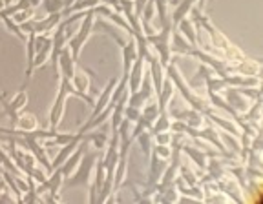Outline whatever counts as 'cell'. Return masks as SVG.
<instances>
[{
    "label": "cell",
    "mask_w": 263,
    "mask_h": 204,
    "mask_svg": "<svg viewBox=\"0 0 263 204\" xmlns=\"http://www.w3.org/2000/svg\"><path fill=\"white\" fill-rule=\"evenodd\" d=\"M179 28H181V31H183V35H185V37L189 38L192 44H196V29H194V26L190 24L186 18L179 21Z\"/></svg>",
    "instance_id": "18"
},
{
    "label": "cell",
    "mask_w": 263,
    "mask_h": 204,
    "mask_svg": "<svg viewBox=\"0 0 263 204\" xmlns=\"http://www.w3.org/2000/svg\"><path fill=\"white\" fill-rule=\"evenodd\" d=\"M16 135H21V133H26V131H33V130H37V118H35V115L31 113H18V117H16Z\"/></svg>",
    "instance_id": "9"
},
{
    "label": "cell",
    "mask_w": 263,
    "mask_h": 204,
    "mask_svg": "<svg viewBox=\"0 0 263 204\" xmlns=\"http://www.w3.org/2000/svg\"><path fill=\"white\" fill-rule=\"evenodd\" d=\"M104 179H106V168H104V162L101 160V162H97V175H95V188H97V192L101 190V186H103Z\"/></svg>",
    "instance_id": "23"
},
{
    "label": "cell",
    "mask_w": 263,
    "mask_h": 204,
    "mask_svg": "<svg viewBox=\"0 0 263 204\" xmlns=\"http://www.w3.org/2000/svg\"><path fill=\"white\" fill-rule=\"evenodd\" d=\"M227 97H229V100L234 104V110H239V111H247V108H249V104H247V100L243 98V93L238 90H232V91H227Z\"/></svg>",
    "instance_id": "14"
},
{
    "label": "cell",
    "mask_w": 263,
    "mask_h": 204,
    "mask_svg": "<svg viewBox=\"0 0 263 204\" xmlns=\"http://www.w3.org/2000/svg\"><path fill=\"white\" fill-rule=\"evenodd\" d=\"M177 168H179V162H176L174 166L168 168V172L164 173V179H163V186H166V184H170L174 180V177H176L177 173Z\"/></svg>",
    "instance_id": "31"
},
{
    "label": "cell",
    "mask_w": 263,
    "mask_h": 204,
    "mask_svg": "<svg viewBox=\"0 0 263 204\" xmlns=\"http://www.w3.org/2000/svg\"><path fill=\"white\" fill-rule=\"evenodd\" d=\"M154 6H156L157 13H159V18H161V24H166V22H170L166 16H168V13H166V8H168V2L166 0H154Z\"/></svg>",
    "instance_id": "22"
},
{
    "label": "cell",
    "mask_w": 263,
    "mask_h": 204,
    "mask_svg": "<svg viewBox=\"0 0 263 204\" xmlns=\"http://www.w3.org/2000/svg\"><path fill=\"white\" fill-rule=\"evenodd\" d=\"M2 21L6 22V26H8V28H9V31H11V33H15L16 37H18V38H22V40H26V33L22 31V29L18 28V26H15V22H13L11 18H9V16H6V18H2Z\"/></svg>",
    "instance_id": "28"
},
{
    "label": "cell",
    "mask_w": 263,
    "mask_h": 204,
    "mask_svg": "<svg viewBox=\"0 0 263 204\" xmlns=\"http://www.w3.org/2000/svg\"><path fill=\"white\" fill-rule=\"evenodd\" d=\"M124 117H126L128 120H137V118L141 117L139 108H134V106L126 108V110H124Z\"/></svg>",
    "instance_id": "32"
},
{
    "label": "cell",
    "mask_w": 263,
    "mask_h": 204,
    "mask_svg": "<svg viewBox=\"0 0 263 204\" xmlns=\"http://www.w3.org/2000/svg\"><path fill=\"white\" fill-rule=\"evenodd\" d=\"M185 151H186V153H189L190 157H192L194 162H197V166H201V168H205V166H206V162H205V155H203V153H199V151L192 150V148H189V146L185 148Z\"/></svg>",
    "instance_id": "27"
},
{
    "label": "cell",
    "mask_w": 263,
    "mask_h": 204,
    "mask_svg": "<svg viewBox=\"0 0 263 204\" xmlns=\"http://www.w3.org/2000/svg\"><path fill=\"white\" fill-rule=\"evenodd\" d=\"M41 2L42 0H29V6H31V8H37V6H41Z\"/></svg>",
    "instance_id": "37"
},
{
    "label": "cell",
    "mask_w": 263,
    "mask_h": 204,
    "mask_svg": "<svg viewBox=\"0 0 263 204\" xmlns=\"http://www.w3.org/2000/svg\"><path fill=\"white\" fill-rule=\"evenodd\" d=\"M194 2H197V0H179V4L174 6V15H172V24L177 26L179 24V21H183L186 15H189V11L192 9Z\"/></svg>",
    "instance_id": "11"
},
{
    "label": "cell",
    "mask_w": 263,
    "mask_h": 204,
    "mask_svg": "<svg viewBox=\"0 0 263 204\" xmlns=\"http://www.w3.org/2000/svg\"><path fill=\"white\" fill-rule=\"evenodd\" d=\"M95 159H97V155L95 153H90V155H82L81 162H79L77 170H75V175L73 179L68 180V184L70 186H77V184H86V180L90 179L91 175V170H93V164H95Z\"/></svg>",
    "instance_id": "1"
},
{
    "label": "cell",
    "mask_w": 263,
    "mask_h": 204,
    "mask_svg": "<svg viewBox=\"0 0 263 204\" xmlns=\"http://www.w3.org/2000/svg\"><path fill=\"white\" fill-rule=\"evenodd\" d=\"M53 172V175L49 177V179H46V184H48V192L49 193H57V190L61 188L62 180H64V175H62L61 170H51Z\"/></svg>",
    "instance_id": "15"
},
{
    "label": "cell",
    "mask_w": 263,
    "mask_h": 204,
    "mask_svg": "<svg viewBox=\"0 0 263 204\" xmlns=\"http://www.w3.org/2000/svg\"><path fill=\"white\" fill-rule=\"evenodd\" d=\"M4 6H6V2H4V0H0V9L4 8Z\"/></svg>",
    "instance_id": "39"
},
{
    "label": "cell",
    "mask_w": 263,
    "mask_h": 204,
    "mask_svg": "<svg viewBox=\"0 0 263 204\" xmlns=\"http://www.w3.org/2000/svg\"><path fill=\"white\" fill-rule=\"evenodd\" d=\"M156 137H157V142H159V144H168L170 139H172V137H170L168 133H164V131H159V133H156Z\"/></svg>",
    "instance_id": "35"
},
{
    "label": "cell",
    "mask_w": 263,
    "mask_h": 204,
    "mask_svg": "<svg viewBox=\"0 0 263 204\" xmlns=\"http://www.w3.org/2000/svg\"><path fill=\"white\" fill-rule=\"evenodd\" d=\"M170 128V120H168V117L166 115H163L161 117V120H157V124H156V128L152 130V133L156 135V133H159V131H164V130H168Z\"/></svg>",
    "instance_id": "30"
},
{
    "label": "cell",
    "mask_w": 263,
    "mask_h": 204,
    "mask_svg": "<svg viewBox=\"0 0 263 204\" xmlns=\"http://www.w3.org/2000/svg\"><path fill=\"white\" fill-rule=\"evenodd\" d=\"M128 77H130V93L137 91L141 88V82H143V57H137L132 64V71H128Z\"/></svg>",
    "instance_id": "5"
},
{
    "label": "cell",
    "mask_w": 263,
    "mask_h": 204,
    "mask_svg": "<svg viewBox=\"0 0 263 204\" xmlns=\"http://www.w3.org/2000/svg\"><path fill=\"white\" fill-rule=\"evenodd\" d=\"M136 58H137V44H136V40H130L128 44L123 46V62H124V75H126V77Z\"/></svg>",
    "instance_id": "10"
},
{
    "label": "cell",
    "mask_w": 263,
    "mask_h": 204,
    "mask_svg": "<svg viewBox=\"0 0 263 204\" xmlns=\"http://www.w3.org/2000/svg\"><path fill=\"white\" fill-rule=\"evenodd\" d=\"M137 137H139V142H141V148H143V151H144V155H150V142H152V137H150L148 133H143V131H141Z\"/></svg>",
    "instance_id": "29"
},
{
    "label": "cell",
    "mask_w": 263,
    "mask_h": 204,
    "mask_svg": "<svg viewBox=\"0 0 263 204\" xmlns=\"http://www.w3.org/2000/svg\"><path fill=\"white\" fill-rule=\"evenodd\" d=\"M99 4V0H79L77 4H73L70 8V11H82L86 8H95Z\"/></svg>",
    "instance_id": "26"
},
{
    "label": "cell",
    "mask_w": 263,
    "mask_h": 204,
    "mask_svg": "<svg viewBox=\"0 0 263 204\" xmlns=\"http://www.w3.org/2000/svg\"><path fill=\"white\" fill-rule=\"evenodd\" d=\"M108 6H114V8H117V9H121L119 8V0H104Z\"/></svg>",
    "instance_id": "36"
},
{
    "label": "cell",
    "mask_w": 263,
    "mask_h": 204,
    "mask_svg": "<svg viewBox=\"0 0 263 204\" xmlns=\"http://www.w3.org/2000/svg\"><path fill=\"white\" fill-rule=\"evenodd\" d=\"M166 164L163 162V160L159 159V157H154V162H152V170H150V177H152V182H156L157 179H159L161 175H163V170Z\"/></svg>",
    "instance_id": "19"
},
{
    "label": "cell",
    "mask_w": 263,
    "mask_h": 204,
    "mask_svg": "<svg viewBox=\"0 0 263 204\" xmlns=\"http://www.w3.org/2000/svg\"><path fill=\"white\" fill-rule=\"evenodd\" d=\"M57 66H59V71H61L62 78L71 80V77L75 75V60H73V57H71L70 48L61 49V53H59V57H57Z\"/></svg>",
    "instance_id": "2"
},
{
    "label": "cell",
    "mask_w": 263,
    "mask_h": 204,
    "mask_svg": "<svg viewBox=\"0 0 263 204\" xmlns=\"http://www.w3.org/2000/svg\"><path fill=\"white\" fill-rule=\"evenodd\" d=\"M174 97V86L172 82H163V86H161V91H159V111H164V108H166V104L170 102V98Z\"/></svg>",
    "instance_id": "13"
},
{
    "label": "cell",
    "mask_w": 263,
    "mask_h": 204,
    "mask_svg": "<svg viewBox=\"0 0 263 204\" xmlns=\"http://www.w3.org/2000/svg\"><path fill=\"white\" fill-rule=\"evenodd\" d=\"M150 64H152V75H150V78H152L154 88H156L157 95H159L161 86H163V68L157 62V58H150Z\"/></svg>",
    "instance_id": "12"
},
{
    "label": "cell",
    "mask_w": 263,
    "mask_h": 204,
    "mask_svg": "<svg viewBox=\"0 0 263 204\" xmlns=\"http://www.w3.org/2000/svg\"><path fill=\"white\" fill-rule=\"evenodd\" d=\"M4 180H6V182H8L9 186H11V188H13V193H15V195H16V199L22 200V199H21V190L16 188V184L13 182V179H11V175H9V173H4Z\"/></svg>",
    "instance_id": "34"
},
{
    "label": "cell",
    "mask_w": 263,
    "mask_h": 204,
    "mask_svg": "<svg viewBox=\"0 0 263 204\" xmlns=\"http://www.w3.org/2000/svg\"><path fill=\"white\" fill-rule=\"evenodd\" d=\"M82 140H84V135L79 133L73 140H70V142H68V144H64V146H62V150L59 151V155L55 157V160H53V162H51V170H57V168H61L62 164L66 162V159H68V157H70L71 153H73V151L77 150L79 144H81Z\"/></svg>",
    "instance_id": "4"
},
{
    "label": "cell",
    "mask_w": 263,
    "mask_h": 204,
    "mask_svg": "<svg viewBox=\"0 0 263 204\" xmlns=\"http://www.w3.org/2000/svg\"><path fill=\"white\" fill-rule=\"evenodd\" d=\"M174 51H179V53H194L192 49L189 48V42H185V38L181 37L179 33L174 35V46H172Z\"/></svg>",
    "instance_id": "17"
},
{
    "label": "cell",
    "mask_w": 263,
    "mask_h": 204,
    "mask_svg": "<svg viewBox=\"0 0 263 204\" xmlns=\"http://www.w3.org/2000/svg\"><path fill=\"white\" fill-rule=\"evenodd\" d=\"M115 84H117V78H111L110 82H108V86L104 88V91L101 93V97H99L97 102H93V113H91V117H95V115H99L101 111L104 110V108H108V104L111 102V91H114ZM90 117V118H91Z\"/></svg>",
    "instance_id": "6"
},
{
    "label": "cell",
    "mask_w": 263,
    "mask_h": 204,
    "mask_svg": "<svg viewBox=\"0 0 263 204\" xmlns=\"http://www.w3.org/2000/svg\"><path fill=\"white\" fill-rule=\"evenodd\" d=\"M41 4L44 6V9L48 13H61V9L66 8L64 0H42Z\"/></svg>",
    "instance_id": "20"
},
{
    "label": "cell",
    "mask_w": 263,
    "mask_h": 204,
    "mask_svg": "<svg viewBox=\"0 0 263 204\" xmlns=\"http://www.w3.org/2000/svg\"><path fill=\"white\" fill-rule=\"evenodd\" d=\"M61 13H49L44 21H33V29H35V33H42L44 35V33L57 28V24L61 22Z\"/></svg>",
    "instance_id": "7"
},
{
    "label": "cell",
    "mask_w": 263,
    "mask_h": 204,
    "mask_svg": "<svg viewBox=\"0 0 263 204\" xmlns=\"http://www.w3.org/2000/svg\"><path fill=\"white\" fill-rule=\"evenodd\" d=\"M141 117H144L146 120H156V118H159V106L157 104H150V106L144 108V111L141 113Z\"/></svg>",
    "instance_id": "24"
},
{
    "label": "cell",
    "mask_w": 263,
    "mask_h": 204,
    "mask_svg": "<svg viewBox=\"0 0 263 204\" xmlns=\"http://www.w3.org/2000/svg\"><path fill=\"white\" fill-rule=\"evenodd\" d=\"M179 117H185V120L189 123V126H194V128H197V126H201V117H199V113L197 111H186V113H181Z\"/></svg>",
    "instance_id": "25"
},
{
    "label": "cell",
    "mask_w": 263,
    "mask_h": 204,
    "mask_svg": "<svg viewBox=\"0 0 263 204\" xmlns=\"http://www.w3.org/2000/svg\"><path fill=\"white\" fill-rule=\"evenodd\" d=\"M170 153H172V151L166 148V144H159V146L156 148V155L161 157V159H166V157H170Z\"/></svg>",
    "instance_id": "33"
},
{
    "label": "cell",
    "mask_w": 263,
    "mask_h": 204,
    "mask_svg": "<svg viewBox=\"0 0 263 204\" xmlns=\"http://www.w3.org/2000/svg\"><path fill=\"white\" fill-rule=\"evenodd\" d=\"M70 82L73 84V88L79 91V93H86V90L90 88V82H88L86 75H73Z\"/></svg>",
    "instance_id": "16"
},
{
    "label": "cell",
    "mask_w": 263,
    "mask_h": 204,
    "mask_svg": "<svg viewBox=\"0 0 263 204\" xmlns=\"http://www.w3.org/2000/svg\"><path fill=\"white\" fill-rule=\"evenodd\" d=\"M170 6H176V4H179V0H166Z\"/></svg>",
    "instance_id": "38"
},
{
    "label": "cell",
    "mask_w": 263,
    "mask_h": 204,
    "mask_svg": "<svg viewBox=\"0 0 263 204\" xmlns=\"http://www.w3.org/2000/svg\"><path fill=\"white\" fill-rule=\"evenodd\" d=\"M33 9L35 8H24V9H18L16 13H13V22H18V24H22V22H28L31 21L33 16Z\"/></svg>",
    "instance_id": "21"
},
{
    "label": "cell",
    "mask_w": 263,
    "mask_h": 204,
    "mask_svg": "<svg viewBox=\"0 0 263 204\" xmlns=\"http://www.w3.org/2000/svg\"><path fill=\"white\" fill-rule=\"evenodd\" d=\"M82 155H84V150H82V146L79 144L77 150H75L73 153H71V155L68 157V159H66V162L62 164L61 168H59V170L62 172V175H64V177H70L71 173H73L75 170H77V166H79V162H81Z\"/></svg>",
    "instance_id": "8"
},
{
    "label": "cell",
    "mask_w": 263,
    "mask_h": 204,
    "mask_svg": "<svg viewBox=\"0 0 263 204\" xmlns=\"http://www.w3.org/2000/svg\"><path fill=\"white\" fill-rule=\"evenodd\" d=\"M66 97H68V91L64 90V86H61L57 100H55L53 108L49 111V126H51V130H57V126L61 124V118H62L64 106H66Z\"/></svg>",
    "instance_id": "3"
}]
</instances>
